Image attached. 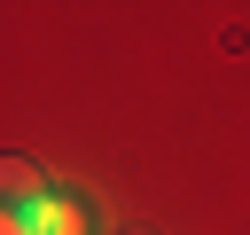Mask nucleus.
Here are the masks:
<instances>
[{"label":"nucleus","mask_w":250,"mask_h":235,"mask_svg":"<svg viewBox=\"0 0 250 235\" xmlns=\"http://www.w3.org/2000/svg\"><path fill=\"white\" fill-rule=\"evenodd\" d=\"M23 227H31V235H86V204H78V196H55V188H47V196H39L31 212H23Z\"/></svg>","instance_id":"obj_1"},{"label":"nucleus","mask_w":250,"mask_h":235,"mask_svg":"<svg viewBox=\"0 0 250 235\" xmlns=\"http://www.w3.org/2000/svg\"><path fill=\"white\" fill-rule=\"evenodd\" d=\"M39 196H47L39 164H31V157H0V212H31Z\"/></svg>","instance_id":"obj_2"},{"label":"nucleus","mask_w":250,"mask_h":235,"mask_svg":"<svg viewBox=\"0 0 250 235\" xmlns=\"http://www.w3.org/2000/svg\"><path fill=\"white\" fill-rule=\"evenodd\" d=\"M0 235H31V227H23V212H0Z\"/></svg>","instance_id":"obj_3"},{"label":"nucleus","mask_w":250,"mask_h":235,"mask_svg":"<svg viewBox=\"0 0 250 235\" xmlns=\"http://www.w3.org/2000/svg\"><path fill=\"white\" fill-rule=\"evenodd\" d=\"M133 235H141V227H133Z\"/></svg>","instance_id":"obj_4"}]
</instances>
